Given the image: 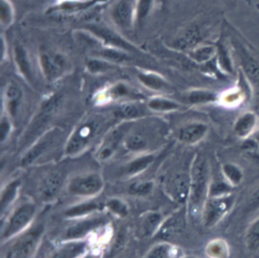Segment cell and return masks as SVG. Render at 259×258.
Returning <instances> with one entry per match:
<instances>
[{"instance_id": "cell-46", "label": "cell", "mask_w": 259, "mask_h": 258, "mask_svg": "<svg viewBox=\"0 0 259 258\" xmlns=\"http://www.w3.org/2000/svg\"><path fill=\"white\" fill-rule=\"evenodd\" d=\"M87 69L92 73V74H96V73H102V72H106L107 70H109L112 67V63L105 61V60H98V59H91L86 63Z\"/></svg>"}, {"instance_id": "cell-29", "label": "cell", "mask_w": 259, "mask_h": 258, "mask_svg": "<svg viewBox=\"0 0 259 258\" xmlns=\"http://www.w3.org/2000/svg\"><path fill=\"white\" fill-rule=\"evenodd\" d=\"M102 208V204L98 201H85L82 203L75 204L69 208H67L64 214L68 218H77V217H84L96 210H100Z\"/></svg>"}, {"instance_id": "cell-26", "label": "cell", "mask_w": 259, "mask_h": 258, "mask_svg": "<svg viewBox=\"0 0 259 258\" xmlns=\"http://www.w3.org/2000/svg\"><path fill=\"white\" fill-rule=\"evenodd\" d=\"M86 247V242L73 240V242L62 246L49 258H79L85 253Z\"/></svg>"}, {"instance_id": "cell-45", "label": "cell", "mask_w": 259, "mask_h": 258, "mask_svg": "<svg viewBox=\"0 0 259 258\" xmlns=\"http://www.w3.org/2000/svg\"><path fill=\"white\" fill-rule=\"evenodd\" d=\"M233 186L230 185L227 181H215L212 182L209 185L208 188V195L207 197H220V196H225L228 194L232 193Z\"/></svg>"}, {"instance_id": "cell-24", "label": "cell", "mask_w": 259, "mask_h": 258, "mask_svg": "<svg viewBox=\"0 0 259 258\" xmlns=\"http://www.w3.org/2000/svg\"><path fill=\"white\" fill-rule=\"evenodd\" d=\"M13 59H14L15 66L17 67V70L19 74L22 76V78L25 79L27 82H32L33 78H32V71H31L29 58L25 48L22 45L16 44L14 46Z\"/></svg>"}, {"instance_id": "cell-20", "label": "cell", "mask_w": 259, "mask_h": 258, "mask_svg": "<svg viewBox=\"0 0 259 258\" xmlns=\"http://www.w3.org/2000/svg\"><path fill=\"white\" fill-rule=\"evenodd\" d=\"M258 116L253 111L243 112L234 123V133L239 139L247 140L256 132Z\"/></svg>"}, {"instance_id": "cell-13", "label": "cell", "mask_w": 259, "mask_h": 258, "mask_svg": "<svg viewBox=\"0 0 259 258\" xmlns=\"http://www.w3.org/2000/svg\"><path fill=\"white\" fill-rule=\"evenodd\" d=\"M110 15L118 28L130 29L135 21V6L132 0H117L111 8Z\"/></svg>"}, {"instance_id": "cell-6", "label": "cell", "mask_w": 259, "mask_h": 258, "mask_svg": "<svg viewBox=\"0 0 259 258\" xmlns=\"http://www.w3.org/2000/svg\"><path fill=\"white\" fill-rule=\"evenodd\" d=\"M132 126V122L127 120H123L119 124L112 127L103 138L100 143L97 151L96 157L99 161H105L109 159L116 151L120 143H123V140L130 128Z\"/></svg>"}, {"instance_id": "cell-39", "label": "cell", "mask_w": 259, "mask_h": 258, "mask_svg": "<svg viewBox=\"0 0 259 258\" xmlns=\"http://www.w3.org/2000/svg\"><path fill=\"white\" fill-rule=\"evenodd\" d=\"M245 244L249 251H259V217L252 222L245 235Z\"/></svg>"}, {"instance_id": "cell-47", "label": "cell", "mask_w": 259, "mask_h": 258, "mask_svg": "<svg viewBox=\"0 0 259 258\" xmlns=\"http://www.w3.org/2000/svg\"><path fill=\"white\" fill-rule=\"evenodd\" d=\"M153 182L152 181H146V182H135L130 185L128 192L133 195H148L151 193L153 189Z\"/></svg>"}, {"instance_id": "cell-34", "label": "cell", "mask_w": 259, "mask_h": 258, "mask_svg": "<svg viewBox=\"0 0 259 258\" xmlns=\"http://www.w3.org/2000/svg\"><path fill=\"white\" fill-rule=\"evenodd\" d=\"M205 253L209 258H229L230 257V247L226 240L214 239L208 242Z\"/></svg>"}, {"instance_id": "cell-25", "label": "cell", "mask_w": 259, "mask_h": 258, "mask_svg": "<svg viewBox=\"0 0 259 258\" xmlns=\"http://www.w3.org/2000/svg\"><path fill=\"white\" fill-rule=\"evenodd\" d=\"M151 138L148 133L143 131H132L128 132L123 140L124 147L132 152H141L147 149L150 145Z\"/></svg>"}, {"instance_id": "cell-43", "label": "cell", "mask_w": 259, "mask_h": 258, "mask_svg": "<svg viewBox=\"0 0 259 258\" xmlns=\"http://www.w3.org/2000/svg\"><path fill=\"white\" fill-rule=\"evenodd\" d=\"M14 19V10L9 0H0V22L1 26L8 27Z\"/></svg>"}, {"instance_id": "cell-3", "label": "cell", "mask_w": 259, "mask_h": 258, "mask_svg": "<svg viewBox=\"0 0 259 258\" xmlns=\"http://www.w3.org/2000/svg\"><path fill=\"white\" fill-rule=\"evenodd\" d=\"M61 104L62 95L60 93H54L46 98L31 119V122L27 126L23 139H30L36 135L39 130H42V127L52 118V116L59 110Z\"/></svg>"}, {"instance_id": "cell-36", "label": "cell", "mask_w": 259, "mask_h": 258, "mask_svg": "<svg viewBox=\"0 0 259 258\" xmlns=\"http://www.w3.org/2000/svg\"><path fill=\"white\" fill-rule=\"evenodd\" d=\"M147 106L152 111H174L180 108V104L174 100L165 97H153L147 102Z\"/></svg>"}, {"instance_id": "cell-37", "label": "cell", "mask_w": 259, "mask_h": 258, "mask_svg": "<svg viewBox=\"0 0 259 258\" xmlns=\"http://www.w3.org/2000/svg\"><path fill=\"white\" fill-rule=\"evenodd\" d=\"M247 96L248 94L245 90H243L241 87H237V88H233L226 91L220 97V101L225 106L235 107L240 105L246 99Z\"/></svg>"}, {"instance_id": "cell-14", "label": "cell", "mask_w": 259, "mask_h": 258, "mask_svg": "<svg viewBox=\"0 0 259 258\" xmlns=\"http://www.w3.org/2000/svg\"><path fill=\"white\" fill-rule=\"evenodd\" d=\"M86 29H88L92 34H94L98 39H101L109 48H115L125 52L135 50V47L132 44L127 42L124 38H122L117 33L113 32L111 29L107 27L91 24L86 26Z\"/></svg>"}, {"instance_id": "cell-4", "label": "cell", "mask_w": 259, "mask_h": 258, "mask_svg": "<svg viewBox=\"0 0 259 258\" xmlns=\"http://www.w3.org/2000/svg\"><path fill=\"white\" fill-rule=\"evenodd\" d=\"M36 207L32 202H24L17 206L10 214L7 224L2 231V241L4 242L12 238L13 236L20 233L23 229H25L33 219Z\"/></svg>"}, {"instance_id": "cell-50", "label": "cell", "mask_w": 259, "mask_h": 258, "mask_svg": "<svg viewBox=\"0 0 259 258\" xmlns=\"http://www.w3.org/2000/svg\"><path fill=\"white\" fill-rule=\"evenodd\" d=\"M259 205V187L255 190V192L251 196V206L256 207Z\"/></svg>"}, {"instance_id": "cell-2", "label": "cell", "mask_w": 259, "mask_h": 258, "mask_svg": "<svg viewBox=\"0 0 259 258\" xmlns=\"http://www.w3.org/2000/svg\"><path fill=\"white\" fill-rule=\"evenodd\" d=\"M103 120L101 115H91L82 120L68 139L65 154L73 157L83 152L102 128Z\"/></svg>"}, {"instance_id": "cell-41", "label": "cell", "mask_w": 259, "mask_h": 258, "mask_svg": "<svg viewBox=\"0 0 259 258\" xmlns=\"http://www.w3.org/2000/svg\"><path fill=\"white\" fill-rule=\"evenodd\" d=\"M133 95L134 90L122 82H118L111 85L109 88H107V90H105L104 94L106 99H118L121 97H127Z\"/></svg>"}, {"instance_id": "cell-48", "label": "cell", "mask_w": 259, "mask_h": 258, "mask_svg": "<svg viewBox=\"0 0 259 258\" xmlns=\"http://www.w3.org/2000/svg\"><path fill=\"white\" fill-rule=\"evenodd\" d=\"M170 250L171 247L166 242L159 243L148 252L145 258H168Z\"/></svg>"}, {"instance_id": "cell-17", "label": "cell", "mask_w": 259, "mask_h": 258, "mask_svg": "<svg viewBox=\"0 0 259 258\" xmlns=\"http://www.w3.org/2000/svg\"><path fill=\"white\" fill-rule=\"evenodd\" d=\"M22 89L17 83L10 81L6 84L3 91V103L6 108L7 115L10 118H14L16 116L22 101Z\"/></svg>"}, {"instance_id": "cell-10", "label": "cell", "mask_w": 259, "mask_h": 258, "mask_svg": "<svg viewBox=\"0 0 259 258\" xmlns=\"http://www.w3.org/2000/svg\"><path fill=\"white\" fill-rule=\"evenodd\" d=\"M44 232L42 225H36L22 235L12 249V258H30Z\"/></svg>"}, {"instance_id": "cell-18", "label": "cell", "mask_w": 259, "mask_h": 258, "mask_svg": "<svg viewBox=\"0 0 259 258\" xmlns=\"http://www.w3.org/2000/svg\"><path fill=\"white\" fill-rule=\"evenodd\" d=\"M107 0H65L64 2L50 7L48 13H64V14H75L81 11L90 9L96 4Z\"/></svg>"}, {"instance_id": "cell-44", "label": "cell", "mask_w": 259, "mask_h": 258, "mask_svg": "<svg viewBox=\"0 0 259 258\" xmlns=\"http://www.w3.org/2000/svg\"><path fill=\"white\" fill-rule=\"evenodd\" d=\"M104 205L107 209H109L112 213L116 214L117 217L124 218L128 214V207L126 203L119 198H109Z\"/></svg>"}, {"instance_id": "cell-27", "label": "cell", "mask_w": 259, "mask_h": 258, "mask_svg": "<svg viewBox=\"0 0 259 258\" xmlns=\"http://www.w3.org/2000/svg\"><path fill=\"white\" fill-rule=\"evenodd\" d=\"M162 216L158 211H148L144 214L140 223V233L142 236H154L162 224Z\"/></svg>"}, {"instance_id": "cell-28", "label": "cell", "mask_w": 259, "mask_h": 258, "mask_svg": "<svg viewBox=\"0 0 259 258\" xmlns=\"http://www.w3.org/2000/svg\"><path fill=\"white\" fill-rule=\"evenodd\" d=\"M189 58L197 64H205L215 59L217 46L213 45H202L197 46L188 52Z\"/></svg>"}, {"instance_id": "cell-1", "label": "cell", "mask_w": 259, "mask_h": 258, "mask_svg": "<svg viewBox=\"0 0 259 258\" xmlns=\"http://www.w3.org/2000/svg\"><path fill=\"white\" fill-rule=\"evenodd\" d=\"M188 209L192 216L202 210L208 195V164L204 156L196 155L190 167Z\"/></svg>"}, {"instance_id": "cell-31", "label": "cell", "mask_w": 259, "mask_h": 258, "mask_svg": "<svg viewBox=\"0 0 259 258\" xmlns=\"http://www.w3.org/2000/svg\"><path fill=\"white\" fill-rule=\"evenodd\" d=\"M138 79L145 87L155 91L163 90L168 87L167 81L156 73L140 72L138 73Z\"/></svg>"}, {"instance_id": "cell-33", "label": "cell", "mask_w": 259, "mask_h": 258, "mask_svg": "<svg viewBox=\"0 0 259 258\" xmlns=\"http://www.w3.org/2000/svg\"><path fill=\"white\" fill-rule=\"evenodd\" d=\"M222 172L226 181L233 187L238 186L244 179V173L237 164L227 162L222 166Z\"/></svg>"}, {"instance_id": "cell-51", "label": "cell", "mask_w": 259, "mask_h": 258, "mask_svg": "<svg viewBox=\"0 0 259 258\" xmlns=\"http://www.w3.org/2000/svg\"><path fill=\"white\" fill-rule=\"evenodd\" d=\"M252 140H253V142H254L257 146H259V130L256 131V132L252 135Z\"/></svg>"}, {"instance_id": "cell-19", "label": "cell", "mask_w": 259, "mask_h": 258, "mask_svg": "<svg viewBox=\"0 0 259 258\" xmlns=\"http://www.w3.org/2000/svg\"><path fill=\"white\" fill-rule=\"evenodd\" d=\"M63 184V175L59 171H53L45 176L38 186V192L44 200L53 199L60 191Z\"/></svg>"}, {"instance_id": "cell-40", "label": "cell", "mask_w": 259, "mask_h": 258, "mask_svg": "<svg viewBox=\"0 0 259 258\" xmlns=\"http://www.w3.org/2000/svg\"><path fill=\"white\" fill-rule=\"evenodd\" d=\"M98 56H100L103 60L108 61L112 64L114 63H123L127 60H130L128 54L125 53V51L115 49V48H105L99 51Z\"/></svg>"}, {"instance_id": "cell-52", "label": "cell", "mask_w": 259, "mask_h": 258, "mask_svg": "<svg viewBox=\"0 0 259 258\" xmlns=\"http://www.w3.org/2000/svg\"><path fill=\"white\" fill-rule=\"evenodd\" d=\"M183 258H197V257H194V256H185Z\"/></svg>"}, {"instance_id": "cell-23", "label": "cell", "mask_w": 259, "mask_h": 258, "mask_svg": "<svg viewBox=\"0 0 259 258\" xmlns=\"http://www.w3.org/2000/svg\"><path fill=\"white\" fill-rule=\"evenodd\" d=\"M103 224H104V218H101V217L83 220L82 222H79L74 226H71L67 230L66 238L69 240H78L81 237L85 236L87 233H90L95 228L101 227Z\"/></svg>"}, {"instance_id": "cell-5", "label": "cell", "mask_w": 259, "mask_h": 258, "mask_svg": "<svg viewBox=\"0 0 259 258\" xmlns=\"http://www.w3.org/2000/svg\"><path fill=\"white\" fill-rule=\"evenodd\" d=\"M235 196L233 193L220 196L207 197L202 208V221L206 228L215 226L233 207Z\"/></svg>"}, {"instance_id": "cell-11", "label": "cell", "mask_w": 259, "mask_h": 258, "mask_svg": "<svg viewBox=\"0 0 259 258\" xmlns=\"http://www.w3.org/2000/svg\"><path fill=\"white\" fill-rule=\"evenodd\" d=\"M58 128H51L42 134L22 156L20 160V165L26 167L28 165H31L35 160H37L40 155H42L53 145L55 139L58 137Z\"/></svg>"}, {"instance_id": "cell-9", "label": "cell", "mask_w": 259, "mask_h": 258, "mask_svg": "<svg viewBox=\"0 0 259 258\" xmlns=\"http://www.w3.org/2000/svg\"><path fill=\"white\" fill-rule=\"evenodd\" d=\"M66 58L59 53L42 52L39 54V67L48 82L57 80L66 69Z\"/></svg>"}, {"instance_id": "cell-32", "label": "cell", "mask_w": 259, "mask_h": 258, "mask_svg": "<svg viewBox=\"0 0 259 258\" xmlns=\"http://www.w3.org/2000/svg\"><path fill=\"white\" fill-rule=\"evenodd\" d=\"M155 156L153 154L142 155L134 160H132L124 168V173L126 175H136L145 171L153 162Z\"/></svg>"}, {"instance_id": "cell-15", "label": "cell", "mask_w": 259, "mask_h": 258, "mask_svg": "<svg viewBox=\"0 0 259 258\" xmlns=\"http://www.w3.org/2000/svg\"><path fill=\"white\" fill-rule=\"evenodd\" d=\"M168 194L179 202H184L189 197L190 177L184 173L172 175L166 183Z\"/></svg>"}, {"instance_id": "cell-38", "label": "cell", "mask_w": 259, "mask_h": 258, "mask_svg": "<svg viewBox=\"0 0 259 258\" xmlns=\"http://www.w3.org/2000/svg\"><path fill=\"white\" fill-rule=\"evenodd\" d=\"M20 187V181L18 179L10 181L1 192V210L4 212L8 206L15 199Z\"/></svg>"}, {"instance_id": "cell-16", "label": "cell", "mask_w": 259, "mask_h": 258, "mask_svg": "<svg viewBox=\"0 0 259 258\" xmlns=\"http://www.w3.org/2000/svg\"><path fill=\"white\" fill-rule=\"evenodd\" d=\"M208 132V125L201 121H190L177 131V139L184 144H195L201 141Z\"/></svg>"}, {"instance_id": "cell-35", "label": "cell", "mask_w": 259, "mask_h": 258, "mask_svg": "<svg viewBox=\"0 0 259 258\" xmlns=\"http://www.w3.org/2000/svg\"><path fill=\"white\" fill-rule=\"evenodd\" d=\"M215 46H217L215 60H217L218 67L225 74H233L234 73L233 61H232L231 55L228 51V48L222 42H219Z\"/></svg>"}, {"instance_id": "cell-21", "label": "cell", "mask_w": 259, "mask_h": 258, "mask_svg": "<svg viewBox=\"0 0 259 258\" xmlns=\"http://www.w3.org/2000/svg\"><path fill=\"white\" fill-rule=\"evenodd\" d=\"M148 106L147 104L144 105L140 102H124L119 104L117 107H115L113 111V115L116 118L132 121L134 119L142 118L147 115L148 112ZM150 110V109H149Z\"/></svg>"}, {"instance_id": "cell-12", "label": "cell", "mask_w": 259, "mask_h": 258, "mask_svg": "<svg viewBox=\"0 0 259 258\" xmlns=\"http://www.w3.org/2000/svg\"><path fill=\"white\" fill-rule=\"evenodd\" d=\"M234 48L240 61V70L254 86H259V62L249 51L238 41H234Z\"/></svg>"}, {"instance_id": "cell-8", "label": "cell", "mask_w": 259, "mask_h": 258, "mask_svg": "<svg viewBox=\"0 0 259 258\" xmlns=\"http://www.w3.org/2000/svg\"><path fill=\"white\" fill-rule=\"evenodd\" d=\"M185 227V211L182 208L173 212L170 217L162 222L157 232L153 236V239L163 242L172 241L184 232Z\"/></svg>"}, {"instance_id": "cell-22", "label": "cell", "mask_w": 259, "mask_h": 258, "mask_svg": "<svg viewBox=\"0 0 259 258\" xmlns=\"http://www.w3.org/2000/svg\"><path fill=\"white\" fill-rule=\"evenodd\" d=\"M200 30L196 25H191L181 31L173 40L172 46L179 51H191L198 46L200 40Z\"/></svg>"}, {"instance_id": "cell-49", "label": "cell", "mask_w": 259, "mask_h": 258, "mask_svg": "<svg viewBox=\"0 0 259 258\" xmlns=\"http://www.w3.org/2000/svg\"><path fill=\"white\" fill-rule=\"evenodd\" d=\"M10 132H11L10 117L8 115H2L1 124H0V141H1V143L5 142V140L9 136Z\"/></svg>"}, {"instance_id": "cell-42", "label": "cell", "mask_w": 259, "mask_h": 258, "mask_svg": "<svg viewBox=\"0 0 259 258\" xmlns=\"http://www.w3.org/2000/svg\"><path fill=\"white\" fill-rule=\"evenodd\" d=\"M153 5V0H137L135 5V21L137 25L144 23L149 16Z\"/></svg>"}, {"instance_id": "cell-30", "label": "cell", "mask_w": 259, "mask_h": 258, "mask_svg": "<svg viewBox=\"0 0 259 258\" xmlns=\"http://www.w3.org/2000/svg\"><path fill=\"white\" fill-rule=\"evenodd\" d=\"M187 100L191 104H206L219 101L220 97L208 89H193L187 94Z\"/></svg>"}, {"instance_id": "cell-7", "label": "cell", "mask_w": 259, "mask_h": 258, "mask_svg": "<svg viewBox=\"0 0 259 258\" xmlns=\"http://www.w3.org/2000/svg\"><path fill=\"white\" fill-rule=\"evenodd\" d=\"M103 179L98 173H84L72 177L68 183V191L78 196H93L103 188Z\"/></svg>"}]
</instances>
